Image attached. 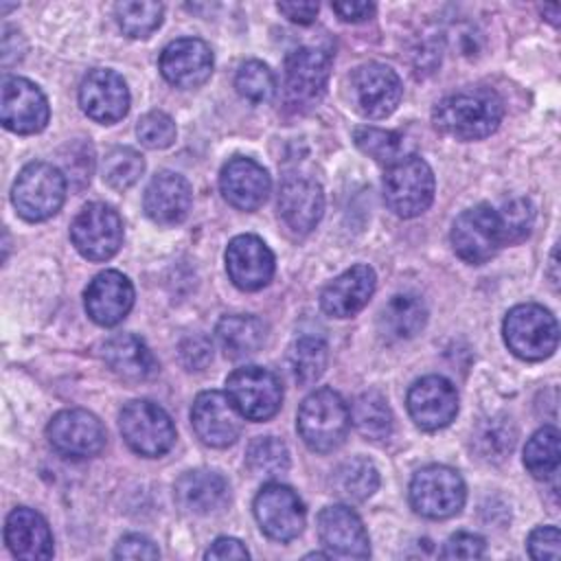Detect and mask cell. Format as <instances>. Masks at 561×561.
Listing matches in <instances>:
<instances>
[{
	"label": "cell",
	"instance_id": "1",
	"mask_svg": "<svg viewBox=\"0 0 561 561\" xmlns=\"http://www.w3.org/2000/svg\"><path fill=\"white\" fill-rule=\"evenodd\" d=\"M504 116L497 92L489 88H469L440 99L432 112L438 131L456 140H480L491 136Z\"/></svg>",
	"mask_w": 561,
	"mask_h": 561
},
{
	"label": "cell",
	"instance_id": "2",
	"mask_svg": "<svg viewBox=\"0 0 561 561\" xmlns=\"http://www.w3.org/2000/svg\"><path fill=\"white\" fill-rule=\"evenodd\" d=\"M296 423L305 445L327 454L344 443L351 427V410L335 390L320 388L305 397Z\"/></svg>",
	"mask_w": 561,
	"mask_h": 561
},
{
	"label": "cell",
	"instance_id": "3",
	"mask_svg": "<svg viewBox=\"0 0 561 561\" xmlns=\"http://www.w3.org/2000/svg\"><path fill=\"white\" fill-rule=\"evenodd\" d=\"M383 199L403 219L425 213L434 199V173L430 164L416 153L390 162L383 173Z\"/></svg>",
	"mask_w": 561,
	"mask_h": 561
},
{
	"label": "cell",
	"instance_id": "4",
	"mask_svg": "<svg viewBox=\"0 0 561 561\" xmlns=\"http://www.w3.org/2000/svg\"><path fill=\"white\" fill-rule=\"evenodd\" d=\"M504 342L508 351L522 359H546L554 353L559 342L557 320L541 305H517L504 318Z\"/></svg>",
	"mask_w": 561,
	"mask_h": 561
},
{
	"label": "cell",
	"instance_id": "5",
	"mask_svg": "<svg viewBox=\"0 0 561 561\" xmlns=\"http://www.w3.org/2000/svg\"><path fill=\"white\" fill-rule=\"evenodd\" d=\"M66 199V175L48 162L26 164L11 191V202L26 221H44L53 217Z\"/></svg>",
	"mask_w": 561,
	"mask_h": 561
},
{
	"label": "cell",
	"instance_id": "6",
	"mask_svg": "<svg viewBox=\"0 0 561 561\" xmlns=\"http://www.w3.org/2000/svg\"><path fill=\"white\" fill-rule=\"evenodd\" d=\"M506 243L500 213L489 204L462 210L451 226L454 252L471 265H482Z\"/></svg>",
	"mask_w": 561,
	"mask_h": 561
},
{
	"label": "cell",
	"instance_id": "7",
	"mask_svg": "<svg viewBox=\"0 0 561 561\" xmlns=\"http://www.w3.org/2000/svg\"><path fill=\"white\" fill-rule=\"evenodd\" d=\"M465 482L460 473L445 465H430L414 473L410 482L412 508L430 519H447L465 504Z\"/></svg>",
	"mask_w": 561,
	"mask_h": 561
},
{
	"label": "cell",
	"instance_id": "8",
	"mask_svg": "<svg viewBox=\"0 0 561 561\" xmlns=\"http://www.w3.org/2000/svg\"><path fill=\"white\" fill-rule=\"evenodd\" d=\"M121 432L127 445L140 456H162L175 440L171 416L149 399H134L121 410Z\"/></svg>",
	"mask_w": 561,
	"mask_h": 561
},
{
	"label": "cell",
	"instance_id": "9",
	"mask_svg": "<svg viewBox=\"0 0 561 561\" xmlns=\"http://www.w3.org/2000/svg\"><path fill=\"white\" fill-rule=\"evenodd\" d=\"M226 394L248 421H267L283 403V386L278 377L261 366L237 368L226 379Z\"/></svg>",
	"mask_w": 561,
	"mask_h": 561
},
{
	"label": "cell",
	"instance_id": "10",
	"mask_svg": "<svg viewBox=\"0 0 561 561\" xmlns=\"http://www.w3.org/2000/svg\"><path fill=\"white\" fill-rule=\"evenodd\" d=\"M75 248L88 261L112 259L123 243L121 215L101 202H92L79 210L70 226Z\"/></svg>",
	"mask_w": 561,
	"mask_h": 561
},
{
	"label": "cell",
	"instance_id": "11",
	"mask_svg": "<svg viewBox=\"0 0 561 561\" xmlns=\"http://www.w3.org/2000/svg\"><path fill=\"white\" fill-rule=\"evenodd\" d=\"M331 55L316 46H298L285 59V94L291 107H313L329 83Z\"/></svg>",
	"mask_w": 561,
	"mask_h": 561
},
{
	"label": "cell",
	"instance_id": "12",
	"mask_svg": "<svg viewBox=\"0 0 561 561\" xmlns=\"http://www.w3.org/2000/svg\"><path fill=\"white\" fill-rule=\"evenodd\" d=\"M403 96L399 75L379 61L362 64L351 75V103L366 118H386Z\"/></svg>",
	"mask_w": 561,
	"mask_h": 561
},
{
	"label": "cell",
	"instance_id": "13",
	"mask_svg": "<svg viewBox=\"0 0 561 561\" xmlns=\"http://www.w3.org/2000/svg\"><path fill=\"white\" fill-rule=\"evenodd\" d=\"M254 517L270 539L289 541L305 528V504L294 489L272 482L254 497Z\"/></svg>",
	"mask_w": 561,
	"mask_h": 561
},
{
	"label": "cell",
	"instance_id": "14",
	"mask_svg": "<svg viewBox=\"0 0 561 561\" xmlns=\"http://www.w3.org/2000/svg\"><path fill=\"white\" fill-rule=\"evenodd\" d=\"M48 440L66 458H92L105 447V427L88 410H61L48 423Z\"/></svg>",
	"mask_w": 561,
	"mask_h": 561
},
{
	"label": "cell",
	"instance_id": "15",
	"mask_svg": "<svg viewBox=\"0 0 561 561\" xmlns=\"http://www.w3.org/2000/svg\"><path fill=\"white\" fill-rule=\"evenodd\" d=\"M50 116L44 92L24 77H7L2 81L0 118L9 131L37 134Z\"/></svg>",
	"mask_w": 561,
	"mask_h": 561
},
{
	"label": "cell",
	"instance_id": "16",
	"mask_svg": "<svg viewBox=\"0 0 561 561\" xmlns=\"http://www.w3.org/2000/svg\"><path fill=\"white\" fill-rule=\"evenodd\" d=\"M408 410L421 430L434 432L447 427L458 412L456 386L440 375H427L410 388Z\"/></svg>",
	"mask_w": 561,
	"mask_h": 561
},
{
	"label": "cell",
	"instance_id": "17",
	"mask_svg": "<svg viewBox=\"0 0 561 561\" xmlns=\"http://www.w3.org/2000/svg\"><path fill=\"white\" fill-rule=\"evenodd\" d=\"M191 423L197 438L210 447H228L241 434V414L219 390L199 392L191 408Z\"/></svg>",
	"mask_w": 561,
	"mask_h": 561
},
{
	"label": "cell",
	"instance_id": "18",
	"mask_svg": "<svg viewBox=\"0 0 561 561\" xmlns=\"http://www.w3.org/2000/svg\"><path fill=\"white\" fill-rule=\"evenodd\" d=\"M318 535L329 557L366 559L370 554L368 533L359 515L342 504H333L318 515Z\"/></svg>",
	"mask_w": 561,
	"mask_h": 561
},
{
	"label": "cell",
	"instance_id": "19",
	"mask_svg": "<svg viewBox=\"0 0 561 561\" xmlns=\"http://www.w3.org/2000/svg\"><path fill=\"white\" fill-rule=\"evenodd\" d=\"M81 110L96 123L121 121L129 110V90L123 77L110 68L90 70L79 88Z\"/></svg>",
	"mask_w": 561,
	"mask_h": 561
},
{
	"label": "cell",
	"instance_id": "20",
	"mask_svg": "<svg viewBox=\"0 0 561 561\" xmlns=\"http://www.w3.org/2000/svg\"><path fill=\"white\" fill-rule=\"evenodd\" d=\"M226 270L239 289L256 291L274 276V254L256 234H239L228 243Z\"/></svg>",
	"mask_w": 561,
	"mask_h": 561
},
{
	"label": "cell",
	"instance_id": "21",
	"mask_svg": "<svg viewBox=\"0 0 561 561\" xmlns=\"http://www.w3.org/2000/svg\"><path fill=\"white\" fill-rule=\"evenodd\" d=\"M324 210V193L322 186L300 173L285 175L278 191V213L287 228L298 234H307L316 228Z\"/></svg>",
	"mask_w": 561,
	"mask_h": 561
},
{
	"label": "cell",
	"instance_id": "22",
	"mask_svg": "<svg viewBox=\"0 0 561 561\" xmlns=\"http://www.w3.org/2000/svg\"><path fill=\"white\" fill-rule=\"evenodd\" d=\"M162 77L182 90L202 85L213 72L210 46L197 37H182L171 44L160 55Z\"/></svg>",
	"mask_w": 561,
	"mask_h": 561
},
{
	"label": "cell",
	"instance_id": "23",
	"mask_svg": "<svg viewBox=\"0 0 561 561\" xmlns=\"http://www.w3.org/2000/svg\"><path fill=\"white\" fill-rule=\"evenodd\" d=\"M224 199L239 210H256L270 195V173L252 158L237 156L228 160L219 175Z\"/></svg>",
	"mask_w": 561,
	"mask_h": 561
},
{
	"label": "cell",
	"instance_id": "24",
	"mask_svg": "<svg viewBox=\"0 0 561 561\" xmlns=\"http://www.w3.org/2000/svg\"><path fill=\"white\" fill-rule=\"evenodd\" d=\"M85 311L101 327L118 324L134 305V287L129 278L116 270L96 274L85 294Z\"/></svg>",
	"mask_w": 561,
	"mask_h": 561
},
{
	"label": "cell",
	"instance_id": "25",
	"mask_svg": "<svg viewBox=\"0 0 561 561\" xmlns=\"http://www.w3.org/2000/svg\"><path fill=\"white\" fill-rule=\"evenodd\" d=\"M377 285L375 270L368 265H353L333 278L320 294L322 311L333 318H351L362 311Z\"/></svg>",
	"mask_w": 561,
	"mask_h": 561
},
{
	"label": "cell",
	"instance_id": "26",
	"mask_svg": "<svg viewBox=\"0 0 561 561\" xmlns=\"http://www.w3.org/2000/svg\"><path fill=\"white\" fill-rule=\"evenodd\" d=\"M193 193L191 184L173 171L153 175L145 191V213L160 226H175L186 219L191 210Z\"/></svg>",
	"mask_w": 561,
	"mask_h": 561
},
{
	"label": "cell",
	"instance_id": "27",
	"mask_svg": "<svg viewBox=\"0 0 561 561\" xmlns=\"http://www.w3.org/2000/svg\"><path fill=\"white\" fill-rule=\"evenodd\" d=\"M4 541L9 550L24 561L53 557V535L46 519L26 506H18L9 513L4 524Z\"/></svg>",
	"mask_w": 561,
	"mask_h": 561
},
{
	"label": "cell",
	"instance_id": "28",
	"mask_svg": "<svg viewBox=\"0 0 561 561\" xmlns=\"http://www.w3.org/2000/svg\"><path fill=\"white\" fill-rule=\"evenodd\" d=\"M230 500V486L224 476L208 469L186 471L175 480V502L195 515H208L224 508Z\"/></svg>",
	"mask_w": 561,
	"mask_h": 561
},
{
	"label": "cell",
	"instance_id": "29",
	"mask_svg": "<svg viewBox=\"0 0 561 561\" xmlns=\"http://www.w3.org/2000/svg\"><path fill=\"white\" fill-rule=\"evenodd\" d=\"M103 359L114 375L125 381L140 383L158 373V362L147 344L129 333L114 335L103 346Z\"/></svg>",
	"mask_w": 561,
	"mask_h": 561
},
{
	"label": "cell",
	"instance_id": "30",
	"mask_svg": "<svg viewBox=\"0 0 561 561\" xmlns=\"http://www.w3.org/2000/svg\"><path fill=\"white\" fill-rule=\"evenodd\" d=\"M427 322V307L421 296L412 291L394 294L379 313V329L390 340H410L423 331Z\"/></svg>",
	"mask_w": 561,
	"mask_h": 561
},
{
	"label": "cell",
	"instance_id": "31",
	"mask_svg": "<svg viewBox=\"0 0 561 561\" xmlns=\"http://www.w3.org/2000/svg\"><path fill=\"white\" fill-rule=\"evenodd\" d=\"M217 340L230 359H243L254 355L265 342V324L256 316L234 313L224 316L217 322Z\"/></svg>",
	"mask_w": 561,
	"mask_h": 561
},
{
	"label": "cell",
	"instance_id": "32",
	"mask_svg": "<svg viewBox=\"0 0 561 561\" xmlns=\"http://www.w3.org/2000/svg\"><path fill=\"white\" fill-rule=\"evenodd\" d=\"M351 421L368 440H383L392 434V412L383 394L362 392L351 405Z\"/></svg>",
	"mask_w": 561,
	"mask_h": 561
},
{
	"label": "cell",
	"instance_id": "33",
	"mask_svg": "<svg viewBox=\"0 0 561 561\" xmlns=\"http://www.w3.org/2000/svg\"><path fill=\"white\" fill-rule=\"evenodd\" d=\"M515 427L506 416H493L478 425L473 432V449L486 462H502L515 447Z\"/></svg>",
	"mask_w": 561,
	"mask_h": 561
},
{
	"label": "cell",
	"instance_id": "34",
	"mask_svg": "<svg viewBox=\"0 0 561 561\" xmlns=\"http://www.w3.org/2000/svg\"><path fill=\"white\" fill-rule=\"evenodd\" d=\"M559 456V430L552 425L537 430L524 447V465L528 473L537 480H546L557 473Z\"/></svg>",
	"mask_w": 561,
	"mask_h": 561
},
{
	"label": "cell",
	"instance_id": "35",
	"mask_svg": "<svg viewBox=\"0 0 561 561\" xmlns=\"http://www.w3.org/2000/svg\"><path fill=\"white\" fill-rule=\"evenodd\" d=\"M335 491L353 502L368 500L379 486V471L368 458H351L333 476Z\"/></svg>",
	"mask_w": 561,
	"mask_h": 561
},
{
	"label": "cell",
	"instance_id": "36",
	"mask_svg": "<svg viewBox=\"0 0 561 561\" xmlns=\"http://www.w3.org/2000/svg\"><path fill=\"white\" fill-rule=\"evenodd\" d=\"M329 362V348L322 337L300 335L289 348V368L298 383H313L320 379Z\"/></svg>",
	"mask_w": 561,
	"mask_h": 561
},
{
	"label": "cell",
	"instance_id": "37",
	"mask_svg": "<svg viewBox=\"0 0 561 561\" xmlns=\"http://www.w3.org/2000/svg\"><path fill=\"white\" fill-rule=\"evenodd\" d=\"M245 462L259 478H278L289 469V451L276 436H259L250 443Z\"/></svg>",
	"mask_w": 561,
	"mask_h": 561
},
{
	"label": "cell",
	"instance_id": "38",
	"mask_svg": "<svg viewBox=\"0 0 561 561\" xmlns=\"http://www.w3.org/2000/svg\"><path fill=\"white\" fill-rule=\"evenodd\" d=\"M121 31L129 37H149L162 22L164 7L160 2H118L114 7Z\"/></svg>",
	"mask_w": 561,
	"mask_h": 561
},
{
	"label": "cell",
	"instance_id": "39",
	"mask_svg": "<svg viewBox=\"0 0 561 561\" xmlns=\"http://www.w3.org/2000/svg\"><path fill=\"white\" fill-rule=\"evenodd\" d=\"M145 171L142 156L131 147H114L103 160V180L116 191H125L138 182Z\"/></svg>",
	"mask_w": 561,
	"mask_h": 561
},
{
	"label": "cell",
	"instance_id": "40",
	"mask_svg": "<svg viewBox=\"0 0 561 561\" xmlns=\"http://www.w3.org/2000/svg\"><path fill=\"white\" fill-rule=\"evenodd\" d=\"M234 88L245 101L259 105V103L272 101V96L276 92V79L267 64H263L259 59H250V61L241 64V68L237 70Z\"/></svg>",
	"mask_w": 561,
	"mask_h": 561
},
{
	"label": "cell",
	"instance_id": "41",
	"mask_svg": "<svg viewBox=\"0 0 561 561\" xmlns=\"http://www.w3.org/2000/svg\"><path fill=\"white\" fill-rule=\"evenodd\" d=\"M355 145L375 158L377 162H394L401 158L403 138L397 131L379 129V127H357L355 129Z\"/></svg>",
	"mask_w": 561,
	"mask_h": 561
},
{
	"label": "cell",
	"instance_id": "42",
	"mask_svg": "<svg viewBox=\"0 0 561 561\" xmlns=\"http://www.w3.org/2000/svg\"><path fill=\"white\" fill-rule=\"evenodd\" d=\"M136 134L145 147L164 149V147L173 145V140H175V123L169 114L153 110V112H147L138 121Z\"/></svg>",
	"mask_w": 561,
	"mask_h": 561
},
{
	"label": "cell",
	"instance_id": "43",
	"mask_svg": "<svg viewBox=\"0 0 561 561\" xmlns=\"http://www.w3.org/2000/svg\"><path fill=\"white\" fill-rule=\"evenodd\" d=\"M497 213L502 217L506 241H517V239H522V237H526L530 232V226H533V219H535V210H533V204L528 199H522V197L519 199H511Z\"/></svg>",
	"mask_w": 561,
	"mask_h": 561
},
{
	"label": "cell",
	"instance_id": "44",
	"mask_svg": "<svg viewBox=\"0 0 561 561\" xmlns=\"http://www.w3.org/2000/svg\"><path fill=\"white\" fill-rule=\"evenodd\" d=\"M528 554L539 561H557L561 554V535L557 526H539L528 535Z\"/></svg>",
	"mask_w": 561,
	"mask_h": 561
},
{
	"label": "cell",
	"instance_id": "45",
	"mask_svg": "<svg viewBox=\"0 0 561 561\" xmlns=\"http://www.w3.org/2000/svg\"><path fill=\"white\" fill-rule=\"evenodd\" d=\"M484 539L473 533H456L447 539L440 557L443 559H480L484 554Z\"/></svg>",
	"mask_w": 561,
	"mask_h": 561
},
{
	"label": "cell",
	"instance_id": "46",
	"mask_svg": "<svg viewBox=\"0 0 561 561\" xmlns=\"http://www.w3.org/2000/svg\"><path fill=\"white\" fill-rule=\"evenodd\" d=\"M210 359H213V344L208 337L193 335L180 344V362L188 370H202L208 366Z\"/></svg>",
	"mask_w": 561,
	"mask_h": 561
},
{
	"label": "cell",
	"instance_id": "47",
	"mask_svg": "<svg viewBox=\"0 0 561 561\" xmlns=\"http://www.w3.org/2000/svg\"><path fill=\"white\" fill-rule=\"evenodd\" d=\"M116 559H158L160 550L156 543L142 535H125L116 548H114Z\"/></svg>",
	"mask_w": 561,
	"mask_h": 561
},
{
	"label": "cell",
	"instance_id": "48",
	"mask_svg": "<svg viewBox=\"0 0 561 561\" xmlns=\"http://www.w3.org/2000/svg\"><path fill=\"white\" fill-rule=\"evenodd\" d=\"M248 548L234 537H219L206 550V559H248Z\"/></svg>",
	"mask_w": 561,
	"mask_h": 561
},
{
	"label": "cell",
	"instance_id": "49",
	"mask_svg": "<svg viewBox=\"0 0 561 561\" xmlns=\"http://www.w3.org/2000/svg\"><path fill=\"white\" fill-rule=\"evenodd\" d=\"M276 9L289 18L291 22L298 24H311L318 15V4L316 2H278Z\"/></svg>",
	"mask_w": 561,
	"mask_h": 561
},
{
	"label": "cell",
	"instance_id": "50",
	"mask_svg": "<svg viewBox=\"0 0 561 561\" xmlns=\"http://www.w3.org/2000/svg\"><path fill=\"white\" fill-rule=\"evenodd\" d=\"M333 11L346 22H362V20H368L375 13V4L373 2H359V0L333 2Z\"/></svg>",
	"mask_w": 561,
	"mask_h": 561
},
{
	"label": "cell",
	"instance_id": "51",
	"mask_svg": "<svg viewBox=\"0 0 561 561\" xmlns=\"http://www.w3.org/2000/svg\"><path fill=\"white\" fill-rule=\"evenodd\" d=\"M2 64L4 66H11L13 61L22 59L24 55V39L20 35V31L11 28V26H4L2 31Z\"/></svg>",
	"mask_w": 561,
	"mask_h": 561
}]
</instances>
